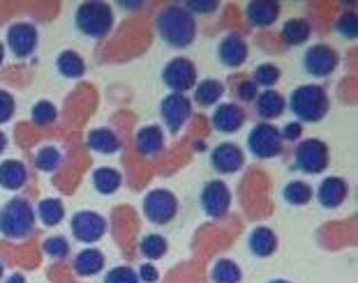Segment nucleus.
<instances>
[{
  "label": "nucleus",
  "mask_w": 358,
  "mask_h": 283,
  "mask_svg": "<svg viewBox=\"0 0 358 283\" xmlns=\"http://www.w3.org/2000/svg\"><path fill=\"white\" fill-rule=\"evenodd\" d=\"M42 249H44V254L51 258H65L70 254V244H67V240H63V237H49Z\"/></svg>",
  "instance_id": "e433bc0d"
},
{
  "label": "nucleus",
  "mask_w": 358,
  "mask_h": 283,
  "mask_svg": "<svg viewBox=\"0 0 358 283\" xmlns=\"http://www.w3.org/2000/svg\"><path fill=\"white\" fill-rule=\"evenodd\" d=\"M88 145L95 152H102V155H113V152H118L120 141L111 129H93L88 134Z\"/></svg>",
  "instance_id": "b1692460"
},
{
  "label": "nucleus",
  "mask_w": 358,
  "mask_h": 283,
  "mask_svg": "<svg viewBox=\"0 0 358 283\" xmlns=\"http://www.w3.org/2000/svg\"><path fill=\"white\" fill-rule=\"evenodd\" d=\"M166 240L162 235H146L141 240V254L150 258V260H157V258H162L166 254Z\"/></svg>",
  "instance_id": "2f4dec72"
},
{
  "label": "nucleus",
  "mask_w": 358,
  "mask_h": 283,
  "mask_svg": "<svg viewBox=\"0 0 358 283\" xmlns=\"http://www.w3.org/2000/svg\"><path fill=\"white\" fill-rule=\"evenodd\" d=\"M56 67L58 72L67 76V79H79L86 72V63H83V58L79 56L77 51H63L56 60Z\"/></svg>",
  "instance_id": "a878e982"
},
{
  "label": "nucleus",
  "mask_w": 358,
  "mask_h": 283,
  "mask_svg": "<svg viewBox=\"0 0 358 283\" xmlns=\"http://www.w3.org/2000/svg\"><path fill=\"white\" fill-rule=\"evenodd\" d=\"M72 235L77 237L79 242H97L102 240L106 233V221L102 214H97L93 210H81L72 217Z\"/></svg>",
  "instance_id": "9d476101"
},
{
  "label": "nucleus",
  "mask_w": 358,
  "mask_h": 283,
  "mask_svg": "<svg viewBox=\"0 0 358 283\" xmlns=\"http://www.w3.org/2000/svg\"><path fill=\"white\" fill-rule=\"evenodd\" d=\"M5 283H26V279H24V277H21V274H12V277H10V279H7Z\"/></svg>",
  "instance_id": "c03bdc74"
},
{
  "label": "nucleus",
  "mask_w": 358,
  "mask_h": 283,
  "mask_svg": "<svg viewBox=\"0 0 358 283\" xmlns=\"http://www.w3.org/2000/svg\"><path fill=\"white\" fill-rule=\"evenodd\" d=\"M7 47L17 58H28L37 49V28L33 24H12L7 28Z\"/></svg>",
  "instance_id": "f8f14e48"
},
{
  "label": "nucleus",
  "mask_w": 358,
  "mask_h": 283,
  "mask_svg": "<svg viewBox=\"0 0 358 283\" xmlns=\"http://www.w3.org/2000/svg\"><path fill=\"white\" fill-rule=\"evenodd\" d=\"M104 283H141L132 267H113L104 277Z\"/></svg>",
  "instance_id": "c9c22d12"
},
{
  "label": "nucleus",
  "mask_w": 358,
  "mask_h": 283,
  "mask_svg": "<svg viewBox=\"0 0 358 283\" xmlns=\"http://www.w3.org/2000/svg\"><path fill=\"white\" fill-rule=\"evenodd\" d=\"M243 162H245V157H243V150L238 145L234 143H220L215 150H213L210 155V164L215 168L217 173H236L243 168Z\"/></svg>",
  "instance_id": "4468645a"
},
{
  "label": "nucleus",
  "mask_w": 358,
  "mask_h": 283,
  "mask_svg": "<svg viewBox=\"0 0 358 283\" xmlns=\"http://www.w3.org/2000/svg\"><path fill=\"white\" fill-rule=\"evenodd\" d=\"M5 148H7V136H5L3 132H0V155L5 152Z\"/></svg>",
  "instance_id": "a18cd8bd"
},
{
  "label": "nucleus",
  "mask_w": 358,
  "mask_h": 283,
  "mask_svg": "<svg viewBox=\"0 0 358 283\" xmlns=\"http://www.w3.org/2000/svg\"><path fill=\"white\" fill-rule=\"evenodd\" d=\"M285 106H287L285 97H282L280 93H275V90H266V93H262L257 97V113L264 120L280 118L282 113H285Z\"/></svg>",
  "instance_id": "412c9836"
},
{
  "label": "nucleus",
  "mask_w": 358,
  "mask_h": 283,
  "mask_svg": "<svg viewBox=\"0 0 358 283\" xmlns=\"http://www.w3.org/2000/svg\"><path fill=\"white\" fill-rule=\"evenodd\" d=\"M222 95H224V86L220 81H215V79L201 81L199 86H196V90H194L196 104H201V106H213L215 102H220V97H222Z\"/></svg>",
  "instance_id": "bb28decb"
},
{
  "label": "nucleus",
  "mask_w": 358,
  "mask_h": 283,
  "mask_svg": "<svg viewBox=\"0 0 358 283\" xmlns=\"http://www.w3.org/2000/svg\"><path fill=\"white\" fill-rule=\"evenodd\" d=\"M14 111H17V102H14V97L7 93V90H0V125L10 122Z\"/></svg>",
  "instance_id": "58836bf2"
},
{
  "label": "nucleus",
  "mask_w": 358,
  "mask_h": 283,
  "mask_svg": "<svg viewBox=\"0 0 358 283\" xmlns=\"http://www.w3.org/2000/svg\"><path fill=\"white\" fill-rule=\"evenodd\" d=\"M248 148L259 159H271L278 157L282 152V136L280 129L273 127L271 122H262L257 125L248 136Z\"/></svg>",
  "instance_id": "0eeeda50"
},
{
  "label": "nucleus",
  "mask_w": 358,
  "mask_h": 283,
  "mask_svg": "<svg viewBox=\"0 0 358 283\" xmlns=\"http://www.w3.org/2000/svg\"><path fill=\"white\" fill-rule=\"evenodd\" d=\"M37 214L44 221V226H58L65 217V208L58 198H44L40 208H37Z\"/></svg>",
  "instance_id": "c85d7f7f"
},
{
  "label": "nucleus",
  "mask_w": 358,
  "mask_h": 283,
  "mask_svg": "<svg viewBox=\"0 0 358 283\" xmlns=\"http://www.w3.org/2000/svg\"><path fill=\"white\" fill-rule=\"evenodd\" d=\"M178 212V201L169 189H153L143 198V214L153 224H169Z\"/></svg>",
  "instance_id": "423d86ee"
},
{
  "label": "nucleus",
  "mask_w": 358,
  "mask_h": 283,
  "mask_svg": "<svg viewBox=\"0 0 358 283\" xmlns=\"http://www.w3.org/2000/svg\"><path fill=\"white\" fill-rule=\"evenodd\" d=\"M289 109L303 122H319L329 113V95L322 86H301L289 97Z\"/></svg>",
  "instance_id": "f03ea898"
},
{
  "label": "nucleus",
  "mask_w": 358,
  "mask_h": 283,
  "mask_svg": "<svg viewBox=\"0 0 358 283\" xmlns=\"http://www.w3.org/2000/svg\"><path fill=\"white\" fill-rule=\"evenodd\" d=\"M159 111H162V118L166 122V127H169L171 132H178V129H182V125L187 122L189 113H192V104H189V99L185 95L171 93L162 99Z\"/></svg>",
  "instance_id": "ddd939ff"
},
{
  "label": "nucleus",
  "mask_w": 358,
  "mask_h": 283,
  "mask_svg": "<svg viewBox=\"0 0 358 283\" xmlns=\"http://www.w3.org/2000/svg\"><path fill=\"white\" fill-rule=\"evenodd\" d=\"M162 81L166 83V88H171L176 95H182L196 86V67L192 60H187V58H173L171 63H166L164 67Z\"/></svg>",
  "instance_id": "6e6552de"
},
{
  "label": "nucleus",
  "mask_w": 358,
  "mask_h": 283,
  "mask_svg": "<svg viewBox=\"0 0 358 283\" xmlns=\"http://www.w3.org/2000/svg\"><path fill=\"white\" fill-rule=\"evenodd\" d=\"M329 159H331L329 145L319 139H308L299 143V148H296V166H299L303 173H310V175L324 173L326 166H329Z\"/></svg>",
  "instance_id": "39448f33"
},
{
  "label": "nucleus",
  "mask_w": 358,
  "mask_h": 283,
  "mask_svg": "<svg viewBox=\"0 0 358 283\" xmlns=\"http://www.w3.org/2000/svg\"><path fill=\"white\" fill-rule=\"evenodd\" d=\"M210 277L215 283H241L243 272L234 260H217L210 272Z\"/></svg>",
  "instance_id": "c756f323"
},
{
  "label": "nucleus",
  "mask_w": 358,
  "mask_h": 283,
  "mask_svg": "<svg viewBox=\"0 0 358 283\" xmlns=\"http://www.w3.org/2000/svg\"><path fill=\"white\" fill-rule=\"evenodd\" d=\"M93 185L104 196L116 194L118 187H120V173L116 171V168H97V171L93 173Z\"/></svg>",
  "instance_id": "cd10ccee"
},
{
  "label": "nucleus",
  "mask_w": 358,
  "mask_h": 283,
  "mask_svg": "<svg viewBox=\"0 0 358 283\" xmlns=\"http://www.w3.org/2000/svg\"><path fill=\"white\" fill-rule=\"evenodd\" d=\"M271 283H289V281H282V279H275V281H271Z\"/></svg>",
  "instance_id": "de8ad7c7"
},
{
  "label": "nucleus",
  "mask_w": 358,
  "mask_h": 283,
  "mask_svg": "<svg viewBox=\"0 0 358 283\" xmlns=\"http://www.w3.org/2000/svg\"><path fill=\"white\" fill-rule=\"evenodd\" d=\"M0 277H3V263H0Z\"/></svg>",
  "instance_id": "09e8293b"
},
{
  "label": "nucleus",
  "mask_w": 358,
  "mask_h": 283,
  "mask_svg": "<svg viewBox=\"0 0 358 283\" xmlns=\"http://www.w3.org/2000/svg\"><path fill=\"white\" fill-rule=\"evenodd\" d=\"M347 194H349V187H347V182L342 178H326L317 189L319 203H322L324 208H329V210L340 208V205L345 203Z\"/></svg>",
  "instance_id": "f3484780"
},
{
  "label": "nucleus",
  "mask_w": 358,
  "mask_h": 283,
  "mask_svg": "<svg viewBox=\"0 0 358 283\" xmlns=\"http://www.w3.org/2000/svg\"><path fill=\"white\" fill-rule=\"evenodd\" d=\"M74 21H77L79 33L86 37H104L113 26V10L102 0H88L79 5Z\"/></svg>",
  "instance_id": "20e7f679"
},
{
  "label": "nucleus",
  "mask_w": 358,
  "mask_h": 283,
  "mask_svg": "<svg viewBox=\"0 0 358 283\" xmlns=\"http://www.w3.org/2000/svg\"><path fill=\"white\" fill-rule=\"evenodd\" d=\"M238 97L243 99V102H252V99H257V86L252 81L238 83Z\"/></svg>",
  "instance_id": "a19ab883"
},
{
  "label": "nucleus",
  "mask_w": 358,
  "mask_h": 283,
  "mask_svg": "<svg viewBox=\"0 0 358 283\" xmlns=\"http://www.w3.org/2000/svg\"><path fill=\"white\" fill-rule=\"evenodd\" d=\"M280 81V70L275 65H271V63H264V65H259L257 70H255V86H264V88H273L275 83Z\"/></svg>",
  "instance_id": "473e14b6"
},
{
  "label": "nucleus",
  "mask_w": 358,
  "mask_h": 283,
  "mask_svg": "<svg viewBox=\"0 0 358 283\" xmlns=\"http://www.w3.org/2000/svg\"><path fill=\"white\" fill-rule=\"evenodd\" d=\"M28 180V171L26 166L17 162V159H7V162L0 164V187L3 189H21Z\"/></svg>",
  "instance_id": "aec40b11"
},
{
  "label": "nucleus",
  "mask_w": 358,
  "mask_h": 283,
  "mask_svg": "<svg viewBox=\"0 0 358 283\" xmlns=\"http://www.w3.org/2000/svg\"><path fill=\"white\" fill-rule=\"evenodd\" d=\"M338 63H340L338 53H335V49H331L329 44H315V47H310L306 51V56H303L306 72L317 76V79H324V76L333 74Z\"/></svg>",
  "instance_id": "1a4fd4ad"
},
{
  "label": "nucleus",
  "mask_w": 358,
  "mask_h": 283,
  "mask_svg": "<svg viewBox=\"0 0 358 283\" xmlns=\"http://www.w3.org/2000/svg\"><path fill=\"white\" fill-rule=\"evenodd\" d=\"M157 33L173 49H185L196 37V21L182 5H166L157 14Z\"/></svg>",
  "instance_id": "f257e3e1"
},
{
  "label": "nucleus",
  "mask_w": 358,
  "mask_h": 283,
  "mask_svg": "<svg viewBox=\"0 0 358 283\" xmlns=\"http://www.w3.org/2000/svg\"><path fill=\"white\" fill-rule=\"evenodd\" d=\"M104 270V254L97 249H86L74 258V272L79 277H93Z\"/></svg>",
  "instance_id": "4be33fe9"
},
{
  "label": "nucleus",
  "mask_w": 358,
  "mask_h": 283,
  "mask_svg": "<svg viewBox=\"0 0 358 283\" xmlns=\"http://www.w3.org/2000/svg\"><path fill=\"white\" fill-rule=\"evenodd\" d=\"M136 277H139V281H143V283H155L157 281V270L150 263H143L139 267V272H136Z\"/></svg>",
  "instance_id": "79ce46f5"
},
{
  "label": "nucleus",
  "mask_w": 358,
  "mask_h": 283,
  "mask_svg": "<svg viewBox=\"0 0 358 283\" xmlns=\"http://www.w3.org/2000/svg\"><path fill=\"white\" fill-rule=\"evenodd\" d=\"M245 17L250 21V26L266 28L271 24H275L280 17V5L273 0H255L245 7Z\"/></svg>",
  "instance_id": "a211bd4d"
},
{
  "label": "nucleus",
  "mask_w": 358,
  "mask_h": 283,
  "mask_svg": "<svg viewBox=\"0 0 358 283\" xmlns=\"http://www.w3.org/2000/svg\"><path fill=\"white\" fill-rule=\"evenodd\" d=\"M282 196H285V201L292 205H306L312 198V189H310V185H306V182L294 180L282 189Z\"/></svg>",
  "instance_id": "7c9ffc66"
},
{
  "label": "nucleus",
  "mask_w": 358,
  "mask_h": 283,
  "mask_svg": "<svg viewBox=\"0 0 358 283\" xmlns=\"http://www.w3.org/2000/svg\"><path fill=\"white\" fill-rule=\"evenodd\" d=\"M3 58H5V49H3V44H0V65H3Z\"/></svg>",
  "instance_id": "49530a36"
},
{
  "label": "nucleus",
  "mask_w": 358,
  "mask_h": 283,
  "mask_svg": "<svg viewBox=\"0 0 358 283\" xmlns=\"http://www.w3.org/2000/svg\"><path fill=\"white\" fill-rule=\"evenodd\" d=\"M338 33L345 35L347 40H354V37L358 35V19H356V14H352V12L342 14V17L338 19Z\"/></svg>",
  "instance_id": "4c0bfd02"
},
{
  "label": "nucleus",
  "mask_w": 358,
  "mask_h": 283,
  "mask_svg": "<svg viewBox=\"0 0 358 283\" xmlns=\"http://www.w3.org/2000/svg\"><path fill=\"white\" fill-rule=\"evenodd\" d=\"M162 145H164V134H162V129L155 127V125H150V127H143L139 134H136V148H139L141 155H157L159 150H162Z\"/></svg>",
  "instance_id": "5701e85b"
},
{
  "label": "nucleus",
  "mask_w": 358,
  "mask_h": 283,
  "mask_svg": "<svg viewBox=\"0 0 358 283\" xmlns=\"http://www.w3.org/2000/svg\"><path fill=\"white\" fill-rule=\"evenodd\" d=\"M35 228V210L26 198H12L0 210V233L10 240H24Z\"/></svg>",
  "instance_id": "7ed1b4c3"
},
{
  "label": "nucleus",
  "mask_w": 358,
  "mask_h": 283,
  "mask_svg": "<svg viewBox=\"0 0 358 283\" xmlns=\"http://www.w3.org/2000/svg\"><path fill=\"white\" fill-rule=\"evenodd\" d=\"M301 132L303 129H301L299 122H292V125H287L285 129H282L280 136H282V141H296L301 136Z\"/></svg>",
  "instance_id": "37998d69"
},
{
  "label": "nucleus",
  "mask_w": 358,
  "mask_h": 283,
  "mask_svg": "<svg viewBox=\"0 0 358 283\" xmlns=\"http://www.w3.org/2000/svg\"><path fill=\"white\" fill-rule=\"evenodd\" d=\"M56 116H58V111H56V106H53L51 102H37L33 106V122H35V125H40V127L51 125V122L56 120Z\"/></svg>",
  "instance_id": "f704fd0d"
},
{
  "label": "nucleus",
  "mask_w": 358,
  "mask_h": 283,
  "mask_svg": "<svg viewBox=\"0 0 358 283\" xmlns=\"http://www.w3.org/2000/svg\"><path fill=\"white\" fill-rule=\"evenodd\" d=\"M312 33V28L306 19H289L285 26H282V40L289 47H299V44L308 42V37Z\"/></svg>",
  "instance_id": "393cba45"
},
{
  "label": "nucleus",
  "mask_w": 358,
  "mask_h": 283,
  "mask_svg": "<svg viewBox=\"0 0 358 283\" xmlns=\"http://www.w3.org/2000/svg\"><path fill=\"white\" fill-rule=\"evenodd\" d=\"M220 63L227 67H241L248 60V42L241 35H227L217 47Z\"/></svg>",
  "instance_id": "2eb2a0df"
},
{
  "label": "nucleus",
  "mask_w": 358,
  "mask_h": 283,
  "mask_svg": "<svg viewBox=\"0 0 358 283\" xmlns=\"http://www.w3.org/2000/svg\"><path fill=\"white\" fill-rule=\"evenodd\" d=\"M35 166L44 173H53L60 166V152L56 148H42L35 157Z\"/></svg>",
  "instance_id": "72a5a7b5"
},
{
  "label": "nucleus",
  "mask_w": 358,
  "mask_h": 283,
  "mask_svg": "<svg viewBox=\"0 0 358 283\" xmlns=\"http://www.w3.org/2000/svg\"><path fill=\"white\" fill-rule=\"evenodd\" d=\"M201 208L213 219H222L231 208V194L229 187L220 180H213L201 191Z\"/></svg>",
  "instance_id": "9b49d317"
},
{
  "label": "nucleus",
  "mask_w": 358,
  "mask_h": 283,
  "mask_svg": "<svg viewBox=\"0 0 358 283\" xmlns=\"http://www.w3.org/2000/svg\"><path fill=\"white\" fill-rule=\"evenodd\" d=\"M248 247L252 251L255 256L259 258H266L271 254H275L278 249V235L266 226H259L250 233V240H248Z\"/></svg>",
  "instance_id": "6ab92c4d"
},
{
  "label": "nucleus",
  "mask_w": 358,
  "mask_h": 283,
  "mask_svg": "<svg viewBox=\"0 0 358 283\" xmlns=\"http://www.w3.org/2000/svg\"><path fill=\"white\" fill-rule=\"evenodd\" d=\"M245 122V111L236 104H222L217 106L215 113H213V127L222 134H234L238 132Z\"/></svg>",
  "instance_id": "dca6fc26"
},
{
  "label": "nucleus",
  "mask_w": 358,
  "mask_h": 283,
  "mask_svg": "<svg viewBox=\"0 0 358 283\" xmlns=\"http://www.w3.org/2000/svg\"><path fill=\"white\" fill-rule=\"evenodd\" d=\"M217 7H220L217 0H208V3H201V0H189L185 10H187L189 14H192V12H196V14H206V12H215Z\"/></svg>",
  "instance_id": "ea45409f"
}]
</instances>
